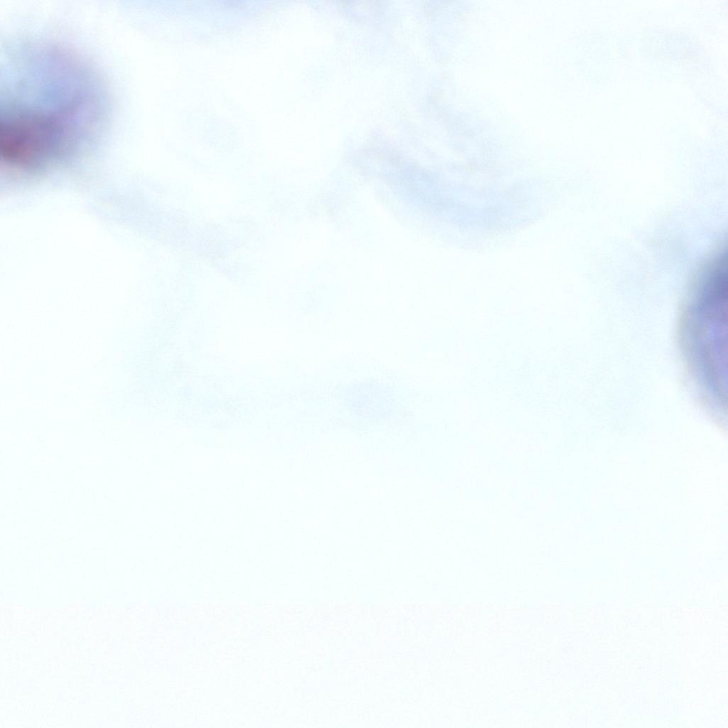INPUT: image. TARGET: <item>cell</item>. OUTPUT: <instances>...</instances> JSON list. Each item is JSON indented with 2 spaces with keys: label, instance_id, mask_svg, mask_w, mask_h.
I'll list each match as a JSON object with an SVG mask.
<instances>
[{
  "label": "cell",
  "instance_id": "cell-1",
  "mask_svg": "<svg viewBox=\"0 0 728 728\" xmlns=\"http://www.w3.org/2000/svg\"><path fill=\"white\" fill-rule=\"evenodd\" d=\"M84 102H73L58 110H18L1 119L0 153L18 167L41 164L64 152L84 126Z\"/></svg>",
  "mask_w": 728,
  "mask_h": 728
}]
</instances>
